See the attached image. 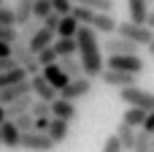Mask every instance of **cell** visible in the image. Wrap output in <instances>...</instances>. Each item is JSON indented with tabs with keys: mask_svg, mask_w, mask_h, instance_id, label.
Instances as JSON below:
<instances>
[{
	"mask_svg": "<svg viewBox=\"0 0 154 152\" xmlns=\"http://www.w3.org/2000/svg\"><path fill=\"white\" fill-rule=\"evenodd\" d=\"M106 68H114V71H125V73H135L141 76L146 71V60L141 54H108V60H103Z\"/></svg>",
	"mask_w": 154,
	"mask_h": 152,
	"instance_id": "cell-2",
	"label": "cell"
},
{
	"mask_svg": "<svg viewBox=\"0 0 154 152\" xmlns=\"http://www.w3.org/2000/svg\"><path fill=\"white\" fill-rule=\"evenodd\" d=\"M49 11H51V5H49V0H32V14H30V16L41 22V19H43V16L49 14Z\"/></svg>",
	"mask_w": 154,
	"mask_h": 152,
	"instance_id": "cell-32",
	"label": "cell"
},
{
	"mask_svg": "<svg viewBox=\"0 0 154 152\" xmlns=\"http://www.w3.org/2000/svg\"><path fill=\"white\" fill-rule=\"evenodd\" d=\"M30 103H32V92L14 98L11 103H5V106H3V109H5V117H8V120H14V117H19V114L30 112Z\"/></svg>",
	"mask_w": 154,
	"mask_h": 152,
	"instance_id": "cell-18",
	"label": "cell"
},
{
	"mask_svg": "<svg viewBox=\"0 0 154 152\" xmlns=\"http://www.w3.org/2000/svg\"><path fill=\"white\" fill-rule=\"evenodd\" d=\"M27 79V73H24V68H11V71H0V87H11V84H16V82H24Z\"/></svg>",
	"mask_w": 154,
	"mask_h": 152,
	"instance_id": "cell-21",
	"label": "cell"
},
{
	"mask_svg": "<svg viewBox=\"0 0 154 152\" xmlns=\"http://www.w3.org/2000/svg\"><path fill=\"white\" fill-rule=\"evenodd\" d=\"M0 3H5V0H0Z\"/></svg>",
	"mask_w": 154,
	"mask_h": 152,
	"instance_id": "cell-44",
	"label": "cell"
},
{
	"mask_svg": "<svg viewBox=\"0 0 154 152\" xmlns=\"http://www.w3.org/2000/svg\"><path fill=\"white\" fill-rule=\"evenodd\" d=\"M11 57L16 60V65H19V68H24V73H27V76H32V73H38V71H41L38 57L27 49V44H24L22 38L11 41Z\"/></svg>",
	"mask_w": 154,
	"mask_h": 152,
	"instance_id": "cell-5",
	"label": "cell"
},
{
	"mask_svg": "<svg viewBox=\"0 0 154 152\" xmlns=\"http://www.w3.org/2000/svg\"><path fill=\"white\" fill-rule=\"evenodd\" d=\"M143 117H146V112H143V109H138V106H127V109H125V114H122V122H125V125H130V128H138V125L143 122Z\"/></svg>",
	"mask_w": 154,
	"mask_h": 152,
	"instance_id": "cell-24",
	"label": "cell"
},
{
	"mask_svg": "<svg viewBox=\"0 0 154 152\" xmlns=\"http://www.w3.org/2000/svg\"><path fill=\"white\" fill-rule=\"evenodd\" d=\"M76 30H79V22L70 16V11H68V14H60V22H57L54 35H60V38H73Z\"/></svg>",
	"mask_w": 154,
	"mask_h": 152,
	"instance_id": "cell-20",
	"label": "cell"
},
{
	"mask_svg": "<svg viewBox=\"0 0 154 152\" xmlns=\"http://www.w3.org/2000/svg\"><path fill=\"white\" fill-rule=\"evenodd\" d=\"M149 152H154V147H152V150H149Z\"/></svg>",
	"mask_w": 154,
	"mask_h": 152,
	"instance_id": "cell-43",
	"label": "cell"
},
{
	"mask_svg": "<svg viewBox=\"0 0 154 152\" xmlns=\"http://www.w3.org/2000/svg\"><path fill=\"white\" fill-rule=\"evenodd\" d=\"M19 136H22V131L14 125V120H3L0 122V144L3 147H8V150H16L19 147Z\"/></svg>",
	"mask_w": 154,
	"mask_h": 152,
	"instance_id": "cell-15",
	"label": "cell"
},
{
	"mask_svg": "<svg viewBox=\"0 0 154 152\" xmlns=\"http://www.w3.org/2000/svg\"><path fill=\"white\" fill-rule=\"evenodd\" d=\"M97 79H100L106 87H119V90L138 84V76H135V73H125V71H114V68H103Z\"/></svg>",
	"mask_w": 154,
	"mask_h": 152,
	"instance_id": "cell-9",
	"label": "cell"
},
{
	"mask_svg": "<svg viewBox=\"0 0 154 152\" xmlns=\"http://www.w3.org/2000/svg\"><path fill=\"white\" fill-rule=\"evenodd\" d=\"M127 14H130V22H135V24H146V16H149V0H127Z\"/></svg>",
	"mask_w": 154,
	"mask_h": 152,
	"instance_id": "cell-19",
	"label": "cell"
},
{
	"mask_svg": "<svg viewBox=\"0 0 154 152\" xmlns=\"http://www.w3.org/2000/svg\"><path fill=\"white\" fill-rule=\"evenodd\" d=\"M30 14H32V0H16V5H14L16 27H19L22 22H27V19H30Z\"/></svg>",
	"mask_w": 154,
	"mask_h": 152,
	"instance_id": "cell-26",
	"label": "cell"
},
{
	"mask_svg": "<svg viewBox=\"0 0 154 152\" xmlns=\"http://www.w3.org/2000/svg\"><path fill=\"white\" fill-rule=\"evenodd\" d=\"M116 16H114V11H95L92 14V22H89V27L100 35H111V33H116Z\"/></svg>",
	"mask_w": 154,
	"mask_h": 152,
	"instance_id": "cell-10",
	"label": "cell"
},
{
	"mask_svg": "<svg viewBox=\"0 0 154 152\" xmlns=\"http://www.w3.org/2000/svg\"><path fill=\"white\" fill-rule=\"evenodd\" d=\"M114 136L119 139L122 150H125V152H130V147H133V139H135V128H130V125L119 122V128H116V133H114Z\"/></svg>",
	"mask_w": 154,
	"mask_h": 152,
	"instance_id": "cell-22",
	"label": "cell"
},
{
	"mask_svg": "<svg viewBox=\"0 0 154 152\" xmlns=\"http://www.w3.org/2000/svg\"><path fill=\"white\" fill-rule=\"evenodd\" d=\"M103 152H125V150H122V144H119L116 136H108L106 144H103Z\"/></svg>",
	"mask_w": 154,
	"mask_h": 152,
	"instance_id": "cell-37",
	"label": "cell"
},
{
	"mask_svg": "<svg viewBox=\"0 0 154 152\" xmlns=\"http://www.w3.org/2000/svg\"><path fill=\"white\" fill-rule=\"evenodd\" d=\"M76 5H87L92 11H114L116 8V0H70Z\"/></svg>",
	"mask_w": 154,
	"mask_h": 152,
	"instance_id": "cell-27",
	"label": "cell"
},
{
	"mask_svg": "<svg viewBox=\"0 0 154 152\" xmlns=\"http://www.w3.org/2000/svg\"><path fill=\"white\" fill-rule=\"evenodd\" d=\"M38 73H41V76H43V79H46V82H49V84H51V87H54L57 92H60V90H62V87L68 84V76H65V71H62V68H60L57 63L41 65V71H38Z\"/></svg>",
	"mask_w": 154,
	"mask_h": 152,
	"instance_id": "cell-13",
	"label": "cell"
},
{
	"mask_svg": "<svg viewBox=\"0 0 154 152\" xmlns=\"http://www.w3.org/2000/svg\"><path fill=\"white\" fill-rule=\"evenodd\" d=\"M100 49L103 52H108V54H138V44H133V41H127L125 35H119V33H111L108 35V41L106 44H100Z\"/></svg>",
	"mask_w": 154,
	"mask_h": 152,
	"instance_id": "cell-8",
	"label": "cell"
},
{
	"mask_svg": "<svg viewBox=\"0 0 154 152\" xmlns=\"http://www.w3.org/2000/svg\"><path fill=\"white\" fill-rule=\"evenodd\" d=\"M11 68H16V60L8 54V57H0V71H11Z\"/></svg>",
	"mask_w": 154,
	"mask_h": 152,
	"instance_id": "cell-40",
	"label": "cell"
},
{
	"mask_svg": "<svg viewBox=\"0 0 154 152\" xmlns=\"http://www.w3.org/2000/svg\"><path fill=\"white\" fill-rule=\"evenodd\" d=\"M92 92V79L89 76H79V79H68V84L57 92L60 98H65V101H81V98H87Z\"/></svg>",
	"mask_w": 154,
	"mask_h": 152,
	"instance_id": "cell-6",
	"label": "cell"
},
{
	"mask_svg": "<svg viewBox=\"0 0 154 152\" xmlns=\"http://www.w3.org/2000/svg\"><path fill=\"white\" fill-rule=\"evenodd\" d=\"M38 65H49V63H57V52L51 49V46H46V49H41L38 54Z\"/></svg>",
	"mask_w": 154,
	"mask_h": 152,
	"instance_id": "cell-34",
	"label": "cell"
},
{
	"mask_svg": "<svg viewBox=\"0 0 154 152\" xmlns=\"http://www.w3.org/2000/svg\"><path fill=\"white\" fill-rule=\"evenodd\" d=\"M49 112H51V117H57V120H65V122H73L76 117H79V109H76V101H65V98H54L51 103H49Z\"/></svg>",
	"mask_w": 154,
	"mask_h": 152,
	"instance_id": "cell-11",
	"label": "cell"
},
{
	"mask_svg": "<svg viewBox=\"0 0 154 152\" xmlns=\"http://www.w3.org/2000/svg\"><path fill=\"white\" fill-rule=\"evenodd\" d=\"M32 120H35V117H32L30 112H24V114L14 117V125H16V128L22 131V133H27V131H32Z\"/></svg>",
	"mask_w": 154,
	"mask_h": 152,
	"instance_id": "cell-33",
	"label": "cell"
},
{
	"mask_svg": "<svg viewBox=\"0 0 154 152\" xmlns=\"http://www.w3.org/2000/svg\"><path fill=\"white\" fill-rule=\"evenodd\" d=\"M154 144H152V133H146V131H135V139H133V147L130 152H149Z\"/></svg>",
	"mask_w": 154,
	"mask_h": 152,
	"instance_id": "cell-25",
	"label": "cell"
},
{
	"mask_svg": "<svg viewBox=\"0 0 154 152\" xmlns=\"http://www.w3.org/2000/svg\"><path fill=\"white\" fill-rule=\"evenodd\" d=\"M30 92H32V98H38V101H49V103L57 98V90H54L41 73H32V76H30Z\"/></svg>",
	"mask_w": 154,
	"mask_h": 152,
	"instance_id": "cell-12",
	"label": "cell"
},
{
	"mask_svg": "<svg viewBox=\"0 0 154 152\" xmlns=\"http://www.w3.org/2000/svg\"><path fill=\"white\" fill-rule=\"evenodd\" d=\"M116 33L119 35H125L127 41H133V44H138V46H152V30H149V24H135V22H116Z\"/></svg>",
	"mask_w": 154,
	"mask_h": 152,
	"instance_id": "cell-3",
	"label": "cell"
},
{
	"mask_svg": "<svg viewBox=\"0 0 154 152\" xmlns=\"http://www.w3.org/2000/svg\"><path fill=\"white\" fill-rule=\"evenodd\" d=\"M119 98H122V103H127V106H138V109H143V112H154V95L149 90L138 87V84L122 87V90H119Z\"/></svg>",
	"mask_w": 154,
	"mask_h": 152,
	"instance_id": "cell-4",
	"label": "cell"
},
{
	"mask_svg": "<svg viewBox=\"0 0 154 152\" xmlns=\"http://www.w3.org/2000/svg\"><path fill=\"white\" fill-rule=\"evenodd\" d=\"M16 38H19V30H16V27L0 24V41H8V44H11V41H16Z\"/></svg>",
	"mask_w": 154,
	"mask_h": 152,
	"instance_id": "cell-35",
	"label": "cell"
},
{
	"mask_svg": "<svg viewBox=\"0 0 154 152\" xmlns=\"http://www.w3.org/2000/svg\"><path fill=\"white\" fill-rule=\"evenodd\" d=\"M11 54V44L8 41H0V57H8Z\"/></svg>",
	"mask_w": 154,
	"mask_h": 152,
	"instance_id": "cell-41",
	"label": "cell"
},
{
	"mask_svg": "<svg viewBox=\"0 0 154 152\" xmlns=\"http://www.w3.org/2000/svg\"><path fill=\"white\" fill-rule=\"evenodd\" d=\"M76 57H79V63H81V71H84V76H89V79H97L100 76V71L106 68V57H103V49H100V38H97V33L89 27V24H79V30H76Z\"/></svg>",
	"mask_w": 154,
	"mask_h": 152,
	"instance_id": "cell-1",
	"label": "cell"
},
{
	"mask_svg": "<svg viewBox=\"0 0 154 152\" xmlns=\"http://www.w3.org/2000/svg\"><path fill=\"white\" fill-rule=\"evenodd\" d=\"M0 24H5V27H16L14 5H5V3H0Z\"/></svg>",
	"mask_w": 154,
	"mask_h": 152,
	"instance_id": "cell-31",
	"label": "cell"
},
{
	"mask_svg": "<svg viewBox=\"0 0 154 152\" xmlns=\"http://www.w3.org/2000/svg\"><path fill=\"white\" fill-rule=\"evenodd\" d=\"M49 5H51V11H57V14H68L70 11V0H49Z\"/></svg>",
	"mask_w": 154,
	"mask_h": 152,
	"instance_id": "cell-36",
	"label": "cell"
},
{
	"mask_svg": "<svg viewBox=\"0 0 154 152\" xmlns=\"http://www.w3.org/2000/svg\"><path fill=\"white\" fill-rule=\"evenodd\" d=\"M49 120H51V117H35V120H32V131H38V133H46V128H49Z\"/></svg>",
	"mask_w": 154,
	"mask_h": 152,
	"instance_id": "cell-39",
	"label": "cell"
},
{
	"mask_svg": "<svg viewBox=\"0 0 154 152\" xmlns=\"http://www.w3.org/2000/svg\"><path fill=\"white\" fill-rule=\"evenodd\" d=\"M138 128L146 131V133H154V112H146V117H143V122H141Z\"/></svg>",
	"mask_w": 154,
	"mask_h": 152,
	"instance_id": "cell-38",
	"label": "cell"
},
{
	"mask_svg": "<svg viewBox=\"0 0 154 152\" xmlns=\"http://www.w3.org/2000/svg\"><path fill=\"white\" fill-rule=\"evenodd\" d=\"M19 147L27 152H51L54 150V141L46 136V133H38V131H27L19 136Z\"/></svg>",
	"mask_w": 154,
	"mask_h": 152,
	"instance_id": "cell-7",
	"label": "cell"
},
{
	"mask_svg": "<svg viewBox=\"0 0 154 152\" xmlns=\"http://www.w3.org/2000/svg\"><path fill=\"white\" fill-rule=\"evenodd\" d=\"M38 27H41V22L30 16V19H27V22H22L16 30H19V38H22V41H27V38H32V35H35V30H38Z\"/></svg>",
	"mask_w": 154,
	"mask_h": 152,
	"instance_id": "cell-29",
	"label": "cell"
},
{
	"mask_svg": "<svg viewBox=\"0 0 154 152\" xmlns=\"http://www.w3.org/2000/svg\"><path fill=\"white\" fill-rule=\"evenodd\" d=\"M57 65L65 71V76H68V79H79V76H84L81 63H79V57H76V54H60V57H57Z\"/></svg>",
	"mask_w": 154,
	"mask_h": 152,
	"instance_id": "cell-17",
	"label": "cell"
},
{
	"mask_svg": "<svg viewBox=\"0 0 154 152\" xmlns=\"http://www.w3.org/2000/svg\"><path fill=\"white\" fill-rule=\"evenodd\" d=\"M51 49L57 52V57L60 54H76V38H60V35H54Z\"/></svg>",
	"mask_w": 154,
	"mask_h": 152,
	"instance_id": "cell-23",
	"label": "cell"
},
{
	"mask_svg": "<svg viewBox=\"0 0 154 152\" xmlns=\"http://www.w3.org/2000/svg\"><path fill=\"white\" fill-rule=\"evenodd\" d=\"M92 14H95V11L87 8V5H76V3L70 5V16H73L79 24H89V22H92Z\"/></svg>",
	"mask_w": 154,
	"mask_h": 152,
	"instance_id": "cell-28",
	"label": "cell"
},
{
	"mask_svg": "<svg viewBox=\"0 0 154 152\" xmlns=\"http://www.w3.org/2000/svg\"><path fill=\"white\" fill-rule=\"evenodd\" d=\"M51 41H54V30H49V27H38L35 30V35L32 38H27L24 44H27V49L32 52V54H38L41 49H46V46H51Z\"/></svg>",
	"mask_w": 154,
	"mask_h": 152,
	"instance_id": "cell-14",
	"label": "cell"
},
{
	"mask_svg": "<svg viewBox=\"0 0 154 152\" xmlns=\"http://www.w3.org/2000/svg\"><path fill=\"white\" fill-rule=\"evenodd\" d=\"M68 133H70V122H65V120H57V117H51V120H49L46 136L54 141V147H57V144H62V141H68Z\"/></svg>",
	"mask_w": 154,
	"mask_h": 152,
	"instance_id": "cell-16",
	"label": "cell"
},
{
	"mask_svg": "<svg viewBox=\"0 0 154 152\" xmlns=\"http://www.w3.org/2000/svg\"><path fill=\"white\" fill-rule=\"evenodd\" d=\"M30 114H32V117H51V112H49V101H38V98H32V103H30Z\"/></svg>",
	"mask_w": 154,
	"mask_h": 152,
	"instance_id": "cell-30",
	"label": "cell"
},
{
	"mask_svg": "<svg viewBox=\"0 0 154 152\" xmlns=\"http://www.w3.org/2000/svg\"><path fill=\"white\" fill-rule=\"evenodd\" d=\"M5 120V109H3V103H0V122Z\"/></svg>",
	"mask_w": 154,
	"mask_h": 152,
	"instance_id": "cell-42",
	"label": "cell"
}]
</instances>
